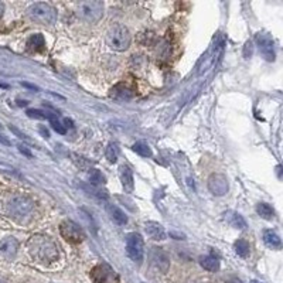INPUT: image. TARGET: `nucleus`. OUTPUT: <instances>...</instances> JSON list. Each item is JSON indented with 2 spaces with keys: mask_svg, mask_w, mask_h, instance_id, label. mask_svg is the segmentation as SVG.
I'll return each instance as SVG.
<instances>
[{
  "mask_svg": "<svg viewBox=\"0 0 283 283\" xmlns=\"http://www.w3.org/2000/svg\"><path fill=\"white\" fill-rule=\"evenodd\" d=\"M28 254L41 265H50L58 259V248L56 242L44 235H33L28 239Z\"/></svg>",
  "mask_w": 283,
  "mask_h": 283,
  "instance_id": "f257e3e1",
  "label": "nucleus"
},
{
  "mask_svg": "<svg viewBox=\"0 0 283 283\" xmlns=\"http://www.w3.org/2000/svg\"><path fill=\"white\" fill-rule=\"evenodd\" d=\"M106 46L113 50V51H126L129 46H131V33L129 30L125 27L123 24H113L106 31Z\"/></svg>",
  "mask_w": 283,
  "mask_h": 283,
  "instance_id": "f03ea898",
  "label": "nucleus"
},
{
  "mask_svg": "<svg viewBox=\"0 0 283 283\" xmlns=\"http://www.w3.org/2000/svg\"><path fill=\"white\" fill-rule=\"evenodd\" d=\"M27 14L30 19L38 24H54L57 20V11L48 3H34L27 9Z\"/></svg>",
  "mask_w": 283,
  "mask_h": 283,
  "instance_id": "7ed1b4c3",
  "label": "nucleus"
},
{
  "mask_svg": "<svg viewBox=\"0 0 283 283\" xmlns=\"http://www.w3.org/2000/svg\"><path fill=\"white\" fill-rule=\"evenodd\" d=\"M76 16L88 23H96L104 16V3L99 0L81 1L75 9Z\"/></svg>",
  "mask_w": 283,
  "mask_h": 283,
  "instance_id": "20e7f679",
  "label": "nucleus"
},
{
  "mask_svg": "<svg viewBox=\"0 0 283 283\" xmlns=\"http://www.w3.org/2000/svg\"><path fill=\"white\" fill-rule=\"evenodd\" d=\"M34 208V203L26 196H14L7 203V214L14 219L21 221L23 218L28 217Z\"/></svg>",
  "mask_w": 283,
  "mask_h": 283,
  "instance_id": "39448f33",
  "label": "nucleus"
},
{
  "mask_svg": "<svg viewBox=\"0 0 283 283\" xmlns=\"http://www.w3.org/2000/svg\"><path fill=\"white\" fill-rule=\"evenodd\" d=\"M126 252L135 264L141 265L144 258V242L143 238L136 232L126 236Z\"/></svg>",
  "mask_w": 283,
  "mask_h": 283,
  "instance_id": "423d86ee",
  "label": "nucleus"
},
{
  "mask_svg": "<svg viewBox=\"0 0 283 283\" xmlns=\"http://www.w3.org/2000/svg\"><path fill=\"white\" fill-rule=\"evenodd\" d=\"M60 234L63 235V238L71 242V244H79L85 239V234L82 231V228L75 224L74 221H64L60 225Z\"/></svg>",
  "mask_w": 283,
  "mask_h": 283,
  "instance_id": "0eeeda50",
  "label": "nucleus"
},
{
  "mask_svg": "<svg viewBox=\"0 0 283 283\" xmlns=\"http://www.w3.org/2000/svg\"><path fill=\"white\" fill-rule=\"evenodd\" d=\"M91 279L94 283H118L119 278L108 264H99L91 271Z\"/></svg>",
  "mask_w": 283,
  "mask_h": 283,
  "instance_id": "6e6552de",
  "label": "nucleus"
},
{
  "mask_svg": "<svg viewBox=\"0 0 283 283\" xmlns=\"http://www.w3.org/2000/svg\"><path fill=\"white\" fill-rule=\"evenodd\" d=\"M255 41L259 47V51L266 61H275V43L274 38L271 37L268 33L259 31L255 36Z\"/></svg>",
  "mask_w": 283,
  "mask_h": 283,
  "instance_id": "1a4fd4ad",
  "label": "nucleus"
},
{
  "mask_svg": "<svg viewBox=\"0 0 283 283\" xmlns=\"http://www.w3.org/2000/svg\"><path fill=\"white\" fill-rule=\"evenodd\" d=\"M229 189V184H228V179H226L224 174H212L210 179H208V190L217 196V197H222L228 193Z\"/></svg>",
  "mask_w": 283,
  "mask_h": 283,
  "instance_id": "9d476101",
  "label": "nucleus"
},
{
  "mask_svg": "<svg viewBox=\"0 0 283 283\" xmlns=\"http://www.w3.org/2000/svg\"><path fill=\"white\" fill-rule=\"evenodd\" d=\"M150 261L153 266H154L157 271H160L161 274H166V272L169 271L170 258L169 255L166 254L161 248H157V246L151 248Z\"/></svg>",
  "mask_w": 283,
  "mask_h": 283,
  "instance_id": "9b49d317",
  "label": "nucleus"
},
{
  "mask_svg": "<svg viewBox=\"0 0 283 283\" xmlns=\"http://www.w3.org/2000/svg\"><path fill=\"white\" fill-rule=\"evenodd\" d=\"M19 241L14 236H6L0 241V255L4 258H13L17 254Z\"/></svg>",
  "mask_w": 283,
  "mask_h": 283,
  "instance_id": "f8f14e48",
  "label": "nucleus"
},
{
  "mask_svg": "<svg viewBox=\"0 0 283 283\" xmlns=\"http://www.w3.org/2000/svg\"><path fill=\"white\" fill-rule=\"evenodd\" d=\"M119 179L122 183V187L126 193H132L135 190V180H133V171L129 166H121L119 167Z\"/></svg>",
  "mask_w": 283,
  "mask_h": 283,
  "instance_id": "ddd939ff",
  "label": "nucleus"
},
{
  "mask_svg": "<svg viewBox=\"0 0 283 283\" xmlns=\"http://www.w3.org/2000/svg\"><path fill=\"white\" fill-rule=\"evenodd\" d=\"M144 231L149 238L154 239V241H163L166 239V231L164 228L161 226L159 222H154V221H149L144 224Z\"/></svg>",
  "mask_w": 283,
  "mask_h": 283,
  "instance_id": "4468645a",
  "label": "nucleus"
},
{
  "mask_svg": "<svg viewBox=\"0 0 283 283\" xmlns=\"http://www.w3.org/2000/svg\"><path fill=\"white\" fill-rule=\"evenodd\" d=\"M111 98L116 101H128L133 98V91L131 88H128L125 84H118L111 89Z\"/></svg>",
  "mask_w": 283,
  "mask_h": 283,
  "instance_id": "2eb2a0df",
  "label": "nucleus"
},
{
  "mask_svg": "<svg viewBox=\"0 0 283 283\" xmlns=\"http://www.w3.org/2000/svg\"><path fill=\"white\" fill-rule=\"evenodd\" d=\"M106 211H108V214L111 215V218L118 225L128 224V217L125 215V212H123L121 208H118L116 206H113V204H109V206H106Z\"/></svg>",
  "mask_w": 283,
  "mask_h": 283,
  "instance_id": "dca6fc26",
  "label": "nucleus"
},
{
  "mask_svg": "<svg viewBox=\"0 0 283 283\" xmlns=\"http://www.w3.org/2000/svg\"><path fill=\"white\" fill-rule=\"evenodd\" d=\"M264 242L265 245L272 248V249H281V246H282L281 238H279V235H278L275 231H272V229L264 231Z\"/></svg>",
  "mask_w": 283,
  "mask_h": 283,
  "instance_id": "f3484780",
  "label": "nucleus"
},
{
  "mask_svg": "<svg viewBox=\"0 0 283 283\" xmlns=\"http://www.w3.org/2000/svg\"><path fill=\"white\" fill-rule=\"evenodd\" d=\"M225 219L229 222V225L234 226L236 229H245L246 221L241 214H238L235 211H228L225 214Z\"/></svg>",
  "mask_w": 283,
  "mask_h": 283,
  "instance_id": "a211bd4d",
  "label": "nucleus"
},
{
  "mask_svg": "<svg viewBox=\"0 0 283 283\" xmlns=\"http://www.w3.org/2000/svg\"><path fill=\"white\" fill-rule=\"evenodd\" d=\"M200 265L208 271V272H217L218 269H219V261H218L217 258H214V256H203V258H200Z\"/></svg>",
  "mask_w": 283,
  "mask_h": 283,
  "instance_id": "6ab92c4d",
  "label": "nucleus"
},
{
  "mask_svg": "<svg viewBox=\"0 0 283 283\" xmlns=\"http://www.w3.org/2000/svg\"><path fill=\"white\" fill-rule=\"evenodd\" d=\"M46 46V40L43 37V34H33L27 40V47L31 51H40Z\"/></svg>",
  "mask_w": 283,
  "mask_h": 283,
  "instance_id": "aec40b11",
  "label": "nucleus"
},
{
  "mask_svg": "<svg viewBox=\"0 0 283 283\" xmlns=\"http://www.w3.org/2000/svg\"><path fill=\"white\" fill-rule=\"evenodd\" d=\"M256 212H258L259 217L264 218V219H272L275 217V210L266 203H259L256 206Z\"/></svg>",
  "mask_w": 283,
  "mask_h": 283,
  "instance_id": "412c9836",
  "label": "nucleus"
},
{
  "mask_svg": "<svg viewBox=\"0 0 283 283\" xmlns=\"http://www.w3.org/2000/svg\"><path fill=\"white\" fill-rule=\"evenodd\" d=\"M88 180H89V183L92 184V186H95V187H99V186H102V184H105V181H106V179H105V176L99 171V170H91L89 171V174H88Z\"/></svg>",
  "mask_w": 283,
  "mask_h": 283,
  "instance_id": "4be33fe9",
  "label": "nucleus"
},
{
  "mask_svg": "<svg viewBox=\"0 0 283 283\" xmlns=\"http://www.w3.org/2000/svg\"><path fill=\"white\" fill-rule=\"evenodd\" d=\"M118 156H119V147H118V144L116 143H109L108 146H106V149H105V157L108 159L109 163H115V161L118 160Z\"/></svg>",
  "mask_w": 283,
  "mask_h": 283,
  "instance_id": "5701e85b",
  "label": "nucleus"
},
{
  "mask_svg": "<svg viewBox=\"0 0 283 283\" xmlns=\"http://www.w3.org/2000/svg\"><path fill=\"white\" fill-rule=\"evenodd\" d=\"M234 249H235L236 255L241 256V258H246L249 255V251H251L249 244L246 242L245 239H238L234 244Z\"/></svg>",
  "mask_w": 283,
  "mask_h": 283,
  "instance_id": "b1692460",
  "label": "nucleus"
},
{
  "mask_svg": "<svg viewBox=\"0 0 283 283\" xmlns=\"http://www.w3.org/2000/svg\"><path fill=\"white\" fill-rule=\"evenodd\" d=\"M132 149L133 151H136L142 157H150L151 156V149L149 147V144H146V143H143V142L135 143L132 146Z\"/></svg>",
  "mask_w": 283,
  "mask_h": 283,
  "instance_id": "393cba45",
  "label": "nucleus"
},
{
  "mask_svg": "<svg viewBox=\"0 0 283 283\" xmlns=\"http://www.w3.org/2000/svg\"><path fill=\"white\" fill-rule=\"evenodd\" d=\"M51 115H53V113L43 112V111H40V109H27V116L28 118H33V119H41V121H44V119H50Z\"/></svg>",
  "mask_w": 283,
  "mask_h": 283,
  "instance_id": "a878e982",
  "label": "nucleus"
},
{
  "mask_svg": "<svg viewBox=\"0 0 283 283\" xmlns=\"http://www.w3.org/2000/svg\"><path fill=\"white\" fill-rule=\"evenodd\" d=\"M48 121H50V123H51V128H53L57 133H60V135H66V132H67L66 126H64V125H61V122H60L58 119H56V116H54V115H51Z\"/></svg>",
  "mask_w": 283,
  "mask_h": 283,
  "instance_id": "bb28decb",
  "label": "nucleus"
},
{
  "mask_svg": "<svg viewBox=\"0 0 283 283\" xmlns=\"http://www.w3.org/2000/svg\"><path fill=\"white\" fill-rule=\"evenodd\" d=\"M252 54H254V44H252V41H246L245 46H244V57L251 58Z\"/></svg>",
  "mask_w": 283,
  "mask_h": 283,
  "instance_id": "cd10ccee",
  "label": "nucleus"
},
{
  "mask_svg": "<svg viewBox=\"0 0 283 283\" xmlns=\"http://www.w3.org/2000/svg\"><path fill=\"white\" fill-rule=\"evenodd\" d=\"M40 132H41V135H43V138H46V139L50 138V133H48V131L44 128V126H40Z\"/></svg>",
  "mask_w": 283,
  "mask_h": 283,
  "instance_id": "c85d7f7f",
  "label": "nucleus"
},
{
  "mask_svg": "<svg viewBox=\"0 0 283 283\" xmlns=\"http://www.w3.org/2000/svg\"><path fill=\"white\" fill-rule=\"evenodd\" d=\"M19 150L21 151L23 154H26L27 157H31V153H30V150H27V149H26L24 146H19Z\"/></svg>",
  "mask_w": 283,
  "mask_h": 283,
  "instance_id": "c756f323",
  "label": "nucleus"
},
{
  "mask_svg": "<svg viewBox=\"0 0 283 283\" xmlns=\"http://www.w3.org/2000/svg\"><path fill=\"white\" fill-rule=\"evenodd\" d=\"M0 142H1L3 144H7V146H9V144H10V142L7 141V139H6V138L3 136V135H0Z\"/></svg>",
  "mask_w": 283,
  "mask_h": 283,
  "instance_id": "7c9ffc66",
  "label": "nucleus"
},
{
  "mask_svg": "<svg viewBox=\"0 0 283 283\" xmlns=\"http://www.w3.org/2000/svg\"><path fill=\"white\" fill-rule=\"evenodd\" d=\"M3 11H4V4H3V3L0 1V16L3 14Z\"/></svg>",
  "mask_w": 283,
  "mask_h": 283,
  "instance_id": "2f4dec72",
  "label": "nucleus"
},
{
  "mask_svg": "<svg viewBox=\"0 0 283 283\" xmlns=\"http://www.w3.org/2000/svg\"><path fill=\"white\" fill-rule=\"evenodd\" d=\"M251 283H262V282H258V281H252Z\"/></svg>",
  "mask_w": 283,
  "mask_h": 283,
  "instance_id": "473e14b6",
  "label": "nucleus"
},
{
  "mask_svg": "<svg viewBox=\"0 0 283 283\" xmlns=\"http://www.w3.org/2000/svg\"><path fill=\"white\" fill-rule=\"evenodd\" d=\"M232 283H241V281H234V282Z\"/></svg>",
  "mask_w": 283,
  "mask_h": 283,
  "instance_id": "72a5a7b5",
  "label": "nucleus"
},
{
  "mask_svg": "<svg viewBox=\"0 0 283 283\" xmlns=\"http://www.w3.org/2000/svg\"><path fill=\"white\" fill-rule=\"evenodd\" d=\"M0 283H4V281H3V279H0Z\"/></svg>",
  "mask_w": 283,
  "mask_h": 283,
  "instance_id": "f704fd0d",
  "label": "nucleus"
},
{
  "mask_svg": "<svg viewBox=\"0 0 283 283\" xmlns=\"http://www.w3.org/2000/svg\"><path fill=\"white\" fill-rule=\"evenodd\" d=\"M0 129H1V125H0Z\"/></svg>",
  "mask_w": 283,
  "mask_h": 283,
  "instance_id": "c9c22d12",
  "label": "nucleus"
}]
</instances>
